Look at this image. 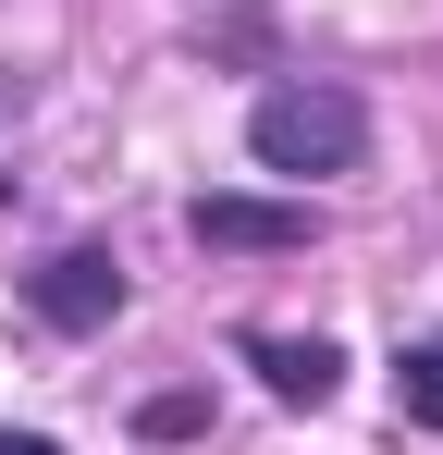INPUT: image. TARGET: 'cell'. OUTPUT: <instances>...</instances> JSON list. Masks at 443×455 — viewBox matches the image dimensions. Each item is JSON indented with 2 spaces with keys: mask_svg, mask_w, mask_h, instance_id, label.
Instances as JSON below:
<instances>
[{
  "mask_svg": "<svg viewBox=\"0 0 443 455\" xmlns=\"http://www.w3.org/2000/svg\"><path fill=\"white\" fill-rule=\"evenodd\" d=\"M246 370L284 406H333L345 394V345H320V332H246Z\"/></svg>",
  "mask_w": 443,
  "mask_h": 455,
  "instance_id": "cell-4",
  "label": "cell"
},
{
  "mask_svg": "<svg viewBox=\"0 0 443 455\" xmlns=\"http://www.w3.org/2000/svg\"><path fill=\"white\" fill-rule=\"evenodd\" d=\"M25 307H37L50 332H99V320L124 307V271H111V246H62L50 271H25Z\"/></svg>",
  "mask_w": 443,
  "mask_h": 455,
  "instance_id": "cell-2",
  "label": "cell"
},
{
  "mask_svg": "<svg viewBox=\"0 0 443 455\" xmlns=\"http://www.w3.org/2000/svg\"><path fill=\"white\" fill-rule=\"evenodd\" d=\"M246 160L284 172V185L358 172V160H369V99H358V86H271V99L246 111Z\"/></svg>",
  "mask_w": 443,
  "mask_h": 455,
  "instance_id": "cell-1",
  "label": "cell"
},
{
  "mask_svg": "<svg viewBox=\"0 0 443 455\" xmlns=\"http://www.w3.org/2000/svg\"><path fill=\"white\" fill-rule=\"evenodd\" d=\"M394 406H407V431H443V332H419L394 357Z\"/></svg>",
  "mask_w": 443,
  "mask_h": 455,
  "instance_id": "cell-5",
  "label": "cell"
},
{
  "mask_svg": "<svg viewBox=\"0 0 443 455\" xmlns=\"http://www.w3.org/2000/svg\"><path fill=\"white\" fill-rule=\"evenodd\" d=\"M0 455H62V443H50V431H0Z\"/></svg>",
  "mask_w": 443,
  "mask_h": 455,
  "instance_id": "cell-7",
  "label": "cell"
},
{
  "mask_svg": "<svg viewBox=\"0 0 443 455\" xmlns=\"http://www.w3.org/2000/svg\"><path fill=\"white\" fill-rule=\"evenodd\" d=\"M185 234H197V246H246V259H284V246H308V210H284V197H197V210H185Z\"/></svg>",
  "mask_w": 443,
  "mask_h": 455,
  "instance_id": "cell-3",
  "label": "cell"
},
{
  "mask_svg": "<svg viewBox=\"0 0 443 455\" xmlns=\"http://www.w3.org/2000/svg\"><path fill=\"white\" fill-rule=\"evenodd\" d=\"M136 431H148V443H197V431H210V394H148Z\"/></svg>",
  "mask_w": 443,
  "mask_h": 455,
  "instance_id": "cell-6",
  "label": "cell"
}]
</instances>
